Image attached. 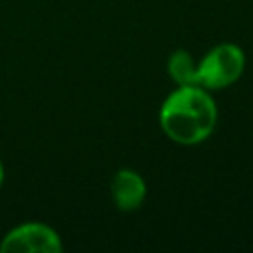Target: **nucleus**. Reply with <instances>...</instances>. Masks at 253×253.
<instances>
[{
	"mask_svg": "<svg viewBox=\"0 0 253 253\" xmlns=\"http://www.w3.org/2000/svg\"><path fill=\"white\" fill-rule=\"evenodd\" d=\"M4 184V166H2V160H0V186Z\"/></svg>",
	"mask_w": 253,
	"mask_h": 253,
	"instance_id": "6",
	"label": "nucleus"
},
{
	"mask_svg": "<svg viewBox=\"0 0 253 253\" xmlns=\"http://www.w3.org/2000/svg\"><path fill=\"white\" fill-rule=\"evenodd\" d=\"M245 71V53L237 43L223 42L213 45L198 61V85L208 91L225 89L241 79Z\"/></svg>",
	"mask_w": 253,
	"mask_h": 253,
	"instance_id": "2",
	"label": "nucleus"
},
{
	"mask_svg": "<svg viewBox=\"0 0 253 253\" xmlns=\"http://www.w3.org/2000/svg\"><path fill=\"white\" fill-rule=\"evenodd\" d=\"M166 69H168L170 79L176 83V87L198 85V61L192 57L190 51L186 49L172 51L168 57Z\"/></svg>",
	"mask_w": 253,
	"mask_h": 253,
	"instance_id": "5",
	"label": "nucleus"
},
{
	"mask_svg": "<svg viewBox=\"0 0 253 253\" xmlns=\"http://www.w3.org/2000/svg\"><path fill=\"white\" fill-rule=\"evenodd\" d=\"M2 253H61L59 233L42 221H26L12 227L0 241Z\"/></svg>",
	"mask_w": 253,
	"mask_h": 253,
	"instance_id": "3",
	"label": "nucleus"
},
{
	"mask_svg": "<svg viewBox=\"0 0 253 253\" xmlns=\"http://www.w3.org/2000/svg\"><path fill=\"white\" fill-rule=\"evenodd\" d=\"M111 200L119 211H136L146 200L144 178L132 168H121L111 178Z\"/></svg>",
	"mask_w": 253,
	"mask_h": 253,
	"instance_id": "4",
	"label": "nucleus"
},
{
	"mask_svg": "<svg viewBox=\"0 0 253 253\" xmlns=\"http://www.w3.org/2000/svg\"><path fill=\"white\" fill-rule=\"evenodd\" d=\"M158 123L172 142L196 146L213 132L217 125V105L210 91L200 85L176 87L164 99Z\"/></svg>",
	"mask_w": 253,
	"mask_h": 253,
	"instance_id": "1",
	"label": "nucleus"
}]
</instances>
